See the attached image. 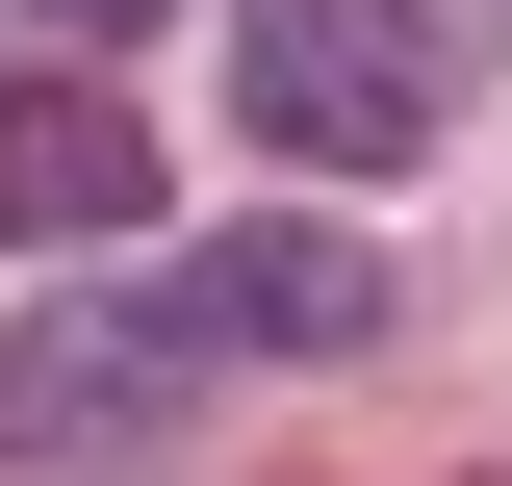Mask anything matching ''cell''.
<instances>
[{"label":"cell","instance_id":"obj_1","mask_svg":"<svg viewBox=\"0 0 512 486\" xmlns=\"http://www.w3.org/2000/svg\"><path fill=\"white\" fill-rule=\"evenodd\" d=\"M0 461L26 486H180L205 461V333L154 282L128 307H26V333H0Z\"/></svg>","mask_w":512,"mask_h":486},{"label":"cell","instance_id":"obj_2","mask_svg":"<svg viewBox=\"0 0 512 486\" xmlns=\"http://www.w3.org/2000/svg\"><path fill=\"white\" fill-rule=\"evenodd\" d=\"M231 103L282 180H384L436 128V0H231Z\"/></svg>","mask_w":512,"mask_h":486},{"label":"cell","instance_id":"obj_3","mask_svg":"<svg viewBox=\"0 0 512 486\" xmlns=\"http://www.w3.org/2000/svg\"><path fill=\"white\" fill-rule=\"evenodd\" d=\"M154 307H180L205 359H359V333H384V256L333 231V205H256V231H205Z\"/></svg>","mask_w":512,"mask_h":486},{"label":"cell","instance_id":"obj_4","mask_svg":"<svg viewBox=\"0 0 512 486\" xmlns=\"http://www.w3.org/2000/svg\"><path fill=\"white\" fill-rule=\"evenodd\" d=\"M103 231H154V128L128 103H0V256H103Z\"/></svg>","mask_w":512,"mask_h":486},{"label":"cell","instance_id":"obj_5","mask_svg":"<svg viewBox=\"0 0 512 486\" xmlns=\"http://www.w3.org/2000/svg\"><path fill=\"white\" fill-rule=\"evenodd\" d=\"M52 26H77V52H128V26H180V0H52Z\"/></svg>","mask_w":512,"mask_h":486}]
</instances>
